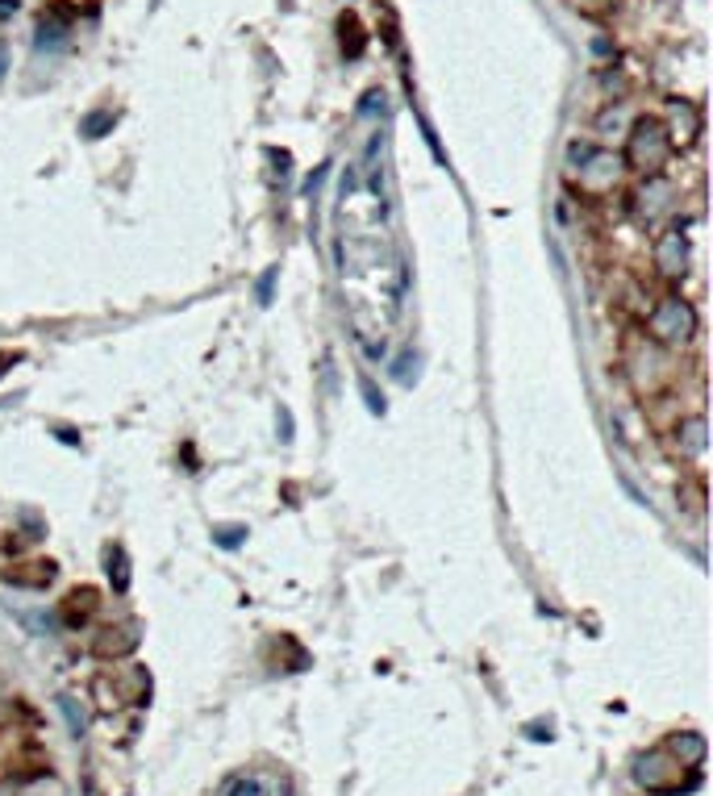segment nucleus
I'll return each instance as SVG.
<instances>
[{
  "label": "nucleus",
  "instance_id": "f257e3e1",
  "mask_svg": "<svg viewBox=\"0 0 713 796\" xmlns=\"http://www.w3.org/2000/svg\"><path fill=\"white\" fill-rule=\"evenodd\" d=\"M672 151H676V142L663 126V117H634L631 130H626L622 163H626V171H638V176H663L672 163Z\"/></svg>",
  "mask_w": 713,
  "mask_h": 796
},
{
  "label": "nucleus",
  "instance_id": "dca6fc26",
  "mask_svg": "<svg viewBox=\"0 0 713 796\" xmlns=\"http://www.w3.org/2000/svg\"><path fill=\"white\" fill-rule=\"evenodd\" d=\"M280 425H284V434H280V438H284V442H292V413H289V409H280Z\"/></svg>",
  "mask_w": 713,
  "mask_h": 796
},
{
  "label": "nucleus",
  "instance_id": "f03ea898",
  "mask_svg": "<svg viewBox=\"0 0 713 796\" xmlns=\"http://www.w3.org/2000/svg\"><path fill=\"white\" fill-rule=\"evenodd\" d=\"M642 330H647V338L660 343L663 350H680V346H688L697 334H701V318H697L692 300H685L680 293H663L660 300L647 309Z\"/></svg>",
  "mask_w": 713,
  "mask_h": 796
},
{
  "label": "nucleus",
  "instance_id": "9d476101",
  "mask_svg": "<svg viewBox=\"0 0 713 796\" xmlns=\"http://www.w3.org/2000/svg\"><path fill=\"white\" fill-rule=\"evenodd\" d=\"M230 796H271V784H267L264 775H246V780H238Z\"/></svg>",
  "mask_w": 713,
  "mask_h": 796
},
{
  "label": "nucleus",
  "instance_id": "f8f14e48",
  "mask_svg": "<svg viewBox=\"0 0 713 796\" xmlns=\"http://www.w3.org/2000/svg\"><path fill=\"white\" fill-rule=\"evenodd\" d=\"M59 709H63V714H67V721H72V734H84V730H88V717L84 714H76V705H72V696H63V701H59Z\"/></svg>",
  "mask_w": 713,
  "mask_h": 796
},
{
  "label": "nucleus",
  "instance_id": "9b49d317",
  "mask_svg": "<svg viewBox=\"0 0 713 796\" xmlns=\"http://www.w3.org/2000/svg\"><path fill=\"white\" fill-rule=\"evenodd\" d=\"M276 280H280V267H267L264 275H259V284H255V296H259V305H271V293H276Z\"/></svg>",
  "mask_w": 713,
  "mask_h": 796
},
{
  "label": "nucleus",
  "instance_id": "2eb2a0df",
  "mask_svg": "<svg viewBox=\"0 0 713 796\" xmlns=\"http://www.w3.org/2000/svg\"><path fill=\"white\" fill-rule=\"evenodd\" d=\"M326 176H330V167H317L314 176L305 180V196H314L317 201V192H321V184H326Z\"/></svg>",
  "mask_w": 713,
  "mask_h": 796
},
{
  "label": "nucleus",
  "instance_id": "4468645a",
  "mask_svg": "<svg viewBox=\"0 0 713 796\" xmlns=\"http://www.w3.org/2000/svg\"><path fill=\"white\" fill-rule=\"evenodd\" d=\"M359 388H364V397H368V409H371V413H384V397H380V393L371 388L368 375H359Z\"/></svg>",
  "mask_w": 713,
  "mask_h": 796
},
{
  "label": "nucleus",
  "instance_id": "a211bd4d",
  "mask_svg": "<svg viewBox=\"0 0 713 796\" xmlns=\"http://www.w3.org/2000/svg\"><path fill=\"white\" fill-rule=\"evenodd\" d=\"M4 368H9V363H0V375H4Z\"/></svg>",
  "mask_w": 713,
  "mask_h": 796
},
{
  "label": "nucleus",
  "instance_id": "0eeeda50",
  "mask_svg": "<svg viewBox=\"0 0 713 796\" xmlns=\"http://www.w3.org/2000/svg\"><path fill=\"white\" fill-rule=\"evenodd\" d=\"M34 47H38V51H63V47H72V26H67V22L42 17V26L34 34Z\"/></svg>",
  "mask_w": 713,
  "mask_h": 796
},
{
  "label": "nucleus",
  "instance_id": "20e7f679",
  "mask_svg": "<svg viewBox=\"0 0 713 796\" xmlns=\"http://www.w3.org/2000/svg\"><path fill=\"white\" fill-rule=\"evenodd\" d=\"M651 264L660 271L663 280H680L688 271V234L685 226H672V230H663L655 246H651Z\"/></svg>",
  "mask_w": 713,
  "mask_h": 796
},
{
  "label": "nucleus",
  "instance_id": "f3484780",
  "mask_svg": "<svg viewBox=\"0 0 713 796\" xmlns=\"http://www.w3.org/2000/svg\"><path fill=\"white\" fill-rule=\"evenodd\" d=\"M0 80H4V51H0Z\"/></svg>",
  "mask_w": 713,
  "mask_h": 796
},
{
  "label": "nucleus",
  "instance_id": "ddd939ff",
  "mask_svg": "<svg viewBox=\"0 0 713 796\" xmlns=\"http://www.w3.org/2000/svg\"><path fill=\"white\" fill-rule=\"evenodd\" d=\"M242 534H246V526H221V530H213V538H217L221 547H238Z\"/></svg>",
  "mask_w": 713,
  "mask_h": 796
},
{
  "label": "nucleus",
  "instance_id": "423d86ee",
  "mask_svg": "<svg viewBox=\"0 0 713 796\" xmlns=\"http://www.w3.org/2000/svg\"><path fill=\"white\" fill-rule=\"evenodd\" d=\"M672 434H676V438H672V451L680 454L685 463H697V459L705 454V447H710V434H705V418H701V413L685 418Z\"/></svg>",
  "mask_w": 713,
  "mask_h": 796
},
{
  "label": "nucleus",
  "instance_id": "6e6552de",
  "mask_svg": "<svg viewBox=\"0 0 713 796\" xmlns=\"http://www.w3.org/2000/svg\"><path fill=\"white\" fill-rule=\"evenodd\" d=\"M672 755H676L680 763H701V759H705V739H701V734H676V739H672Z\"/></svg>",
  "mask_w": 713,
  "mask_h": 796
},
{
  "label": "nucleus",
  "instance_id": "1a4fd4ad",
  "mask_svg": "<svg viewBox=\"0 0 713 796\" xmlns=\"http://www.w3.org/2000/svg\"><path fill=\"white\" fill-rule=\"evenodd\" d=\"M109 126H113V113H109V108H97V113H88V117L79 121V133H84V138H101Z\"/></svg>",
  "mask_w": 713,
  "mask_h": 796
},
{
  "label": "nucleus",
  "instance_id": "7ed1b4c3",
  "mask_svg": "<svg viewBox=\"0 0 713 796\" xmlns=\"http://www.w3.org/2000/svg\"><path fill=\"white\" fill-rule=\"evenodd\" d=\"M572 155H581V167H568V180L584 201H606L626 180V163L606 146H572Z\"/></svg>",
  "mask_w": 713,
  "mask_h": 796
},
{
  "label": "nucleus",
  "instance_id": "39448f33",
  "mask_svg": "<svg viewBox=\"0 0 713 796\" xmlns=\"http://www.w3.org/2000/svg\"><path fill=\"white\" fill-rule=\"evenodd\" d=\"M634 209H638V217L642 221H660V217H667L672 213V180H667V171L663 176H642V188L634 192Z\"/></svg>",
  "mask_w": 713,
  "mask_h": 796
}]
</instances>
